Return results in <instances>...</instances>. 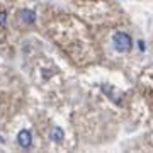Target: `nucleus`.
<instances>
[{
    "instance_id": "obj_1",
    "label": "nucleus",
    "mask_w": 153,
    "mask_h": 153,
    "mask_svg": "<svg viewBox=\"0 0 153 153\" xmlns=\"http://www.w3.org/2000/svg\"><path fill=\"white\" fill-rule=\"evenodd\" d=\"M131 38L126 33H116L114 34V48L119 51V53H128L131 49Z\"/></svg>"
},
{
    "instance_id": "obj_2",
    "label": "nucleus",
    "mask_w": 153,
    "mask_h": 153,
    "mask_svg": "<svg viewBox=\"0 0 153 153\" xmlns=\"http://www.w3.org/2000/svg\"><path fill=\"white\" fill-rule=\"evenodd\" d=\"M17 143H19L22 148H29L33 145V136H31V133H29L27 129H22V131L17 134Z\"/></svg>"
},
{
    "instance_id": "obj_3",
    "label": "nucleus",
    "mask_w": 153,
    "mask_h": 153,
    "mask_svg": "<svg viewBox=\"0 0 153 153\" xmlns=\"http://www.w3.org/2000/svg\"><path fill=\"white\" fill-rule=\"evenodd\" d=\"M49 138H51V141L55 143H61L63 141V129L55 126V128H51V131H49Z\"/></svg>"
},
{
    "instance_id": "obj_4",
    "label": "nucleus",
    "mask_w": 153,
    "mask_h": 153,
    "mask_svg": "<svg viewBox=\"0 0 153 153\" xmlns=\"http://www.w3.org/2000/svg\"><path fill=\"white\" fill-rule=\"evenodd\" d=\"M21 19L24 22H27V24H34L36 22V12L29 10V9H24V10H21Z\"/></svg>"
},
{
    "instance_id": "obj_5",
    "label": "nucleus",
    "mask_w": 153,
    "mask_h": 153,
    "mask_svg": "<svg viewBox=\"0 0 153 153\" xmlns=\"http://www.w3.org/2000/svg\"><path fill=\"white\" fill-rule=\"evenodd\" d=\"M7 21V12H0V26H4Z\"/></svg>"
},
{
    "instance_id": "obj_6",
    "label": "nucleus",
    "mask_w": 153,
    "mask_h": 153,
    "mask_svg": "<svg viewBox=\"0 0 153 153\" xmlns=\"http://www.w3.org/2000/svg\"><path fill=\"white\" fill-rule=\"evenodd\" d=\"M145 48H146V46H145V43H143V41H140V49H141V51H145Z\"/></svg>"
}]
</instances>
